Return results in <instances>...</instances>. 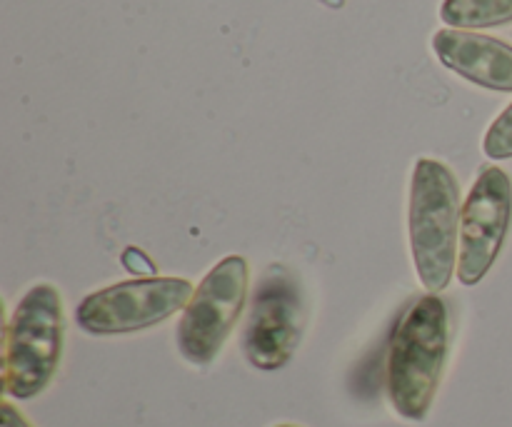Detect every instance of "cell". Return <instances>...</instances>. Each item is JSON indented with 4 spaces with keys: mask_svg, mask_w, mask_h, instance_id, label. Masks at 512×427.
I'll return each instance as SVG.
<instances>
[{
    "mask_svg": "<svg viewBox=\"0 0 512 427\" xmlns=\"http://www.w3.org/2000/svg\"><path fill=\"white\" fill-rule=\"evenodd\" d=\"M450 350V310L440 295L415 300L395 325L385 385L395 413L410 423L428 418Z\"/></svg>",
    "mask_w": 512,
    "mask_h": 427,
    "instance_id": "1",
    "label": "cell"
},
{
    "mask_svg": "<svg viewBox=\"0 0 512 427\" xmlns=\"http://www.w3.org/2000/svg\"><path fill=\"white\" fill-rule=\"evenodd\" d=\"M460 185L453 170L435 158H420L410 180V253L428 293L440 295L458 273Z\"/></svg>",
    "mask_w": 512,
    "mask_h": 427,
    "instance_id": "2",
    "label": "cell"
},
{
    "mask_svg": "<svg viewBox=\"0 0 512 427\" xmlns=\"http://www.w3.org/2000/svg\"><path fill=\"white\" fill-rule=\"evenodd\" d=\"M65 345V313L58 288L33 285L5 323L3 388L10 398L30 400L55 378Z\"/></svg>",
    "mask_w": 512,
    "mask_h": 427,
    "instance_id": "3",
    "label": "cell"
},
{
    "mask_svg": "<svg viewBox=\"0 0 512 427\" xmlns=\"http://www.w3.org/2000/svg\"><path fill=\"white\" fill-rule=\"evenodd\" d=\"M250 268L243 255L220 260L195 288L178 323V350L190 365L213 363L248 303Z\"/></svg>",
    "mask_w": 512,
    "mask_h": 427,
    "instance_id": "4",
    "label": "cell"
},
{
    "mask_svg": "<svg viewBox=\"0 0 512 427\" xmlns=\"http://www.w3.org/2000/svg\"><path fill=\"white\" fill-rule=\"evenodd\" d=\"M195 288L173 275L125 280L95 290L75 310V320L90 335H128L165 323L185 310Z\"/></svg>",
    "mask_w": 512,
    "mask_h": 427,
    "instance_id": "5",
    "label": "cell"
},
{
    "mask_svg": "<svg viewBox=\"0 0 512 427\" xmlns=\"http://www.w3.org/2000/svg\"><path fill=\"white\" fill-rule=\"evenodd\" d=\"M303 293L283 265H270L250 298L243 330L245 360L255 370L285 368L303 338Z\"/></svg>",
    "mask_w": 512,
    "mask_h": 427,
    "instance_id": "6",
    "label": "cell"
},
{
    "mask_svg": "<svg viewBox=\"0 0 512 427\" xmlns=\"http://www.w3.org/2000/svg\"><path fill=\"white\" fill-rule=\"evenodd\" d=\"M512 225V178L498 165H485L470 188L460 218L458 278L473 288L493 270Z\"/></svg>",
    "mask_w": 512,
    "mask_h": 427,
    "instance_id": "7",
    "label": "cell"
},
{
    "mask_svg": "<svg viewBox=\"0 0 512 427\" xmlns=\"http://www.w3.org/2000/svg\"><path fill=\"white\" fill-rule=\"evenodd\" d=\"M440 63L480 88L512 93V45L475 30L443 28L433 35Z\"/></svg>",
    "mask_w": 512,
    "mask_h": 427,
    "instance_id": "8",
    "label": "cell"
},
{
    "mask_svg": "<svg viewBox=\"0 0 512 427\" xmlns=\"http://www.w3.org/2000/svg\"><path fill=\"white\" fill-rule=\"evenodd\" d=\"M440 18L458 30L498 28L512 23V0H445Z\"/></svg>",
    "mask_w": 512,
    "mask_h": 427,
    "instance_id": "9",
    "label": "cell"
},
{
    "mask_svg": "<svg viewBox=\"0 0 512 427\" xmlns=\"http://www.w3.org/2000/svg\"><path fill=\"white\" fill-rule=\"evenodd\" d=\"M483 150L490 160H508L512 158V103L488 128L483 140Z\"/></svg>",
    "mask_w": 512,
    "mask_h": 427,
    "instance_id": "10",
    "label": "cell"
},
{
    "mask_svg": "<svg viewBox=\"0 0 512 427\" xmlns=\"http://www.w3.org/2000/svg\"><path fill=\"white\" fill-rule=\"evenodd\" d=\"M3 427H33V425L25 420V415L20 413L13 403H8V400H5L3 403Z\"/></svg>",
    "mask_w": 512,
    "mask_h": 427,
    "instance_id": "11",
    "label": "cell"
},
{
    "mask_svg": "<svg viewBox=\"0 0 512 427\" xmlns=\"http://www.w3.org/2000/svg\"><path fill=\"white\" fill-rule=\"evenodd\" d=\"M278 427H295V425H278Z\"/></svg>",
    "mask_w": 512,
    "mask_h": 427,
    "instance_id": "12",
    "label": "cell"
}]
</instances>
